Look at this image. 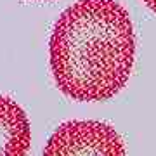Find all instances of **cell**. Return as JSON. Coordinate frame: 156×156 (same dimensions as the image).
I'll list each match as a JSON object with an SVG mask.
<instances>
[{
	"mask_svg": "<svg viewBox=\"0 0 156 156\" xmlns=\"http://www.w3.org/2000/svg\"><path fill=\"white\" fill-rule=\"evenodd\" d=\"M31 128L26 113L16 101L0 95V156H26Z\"/></svg>",
	"mask_w": 156,
	"mask_h": 156,
	"instance_id": "obj_3",
	"label": "cell"
},
{
	"mask_svg": "<svg viewBox=\"0 0 156 156\" xmlns=\"http://www.w3.org/2000/svg\"><path fill=\"white\" fill-rule=\"evenodd\" d=\"M142 2H144V4L149 7L153 12H156V0H142Z\"/></svg>",
	"mask_w": 156,
	"mask_h": 156,
	"instance_id": "obj_4",
	"label": "cell"
},
{
	"mask_svg": "<svg viewBox=\"0 0 156 156\" xmlns=\"http://www.w3.org/2000/svg\"><path fill=\"white\" fill-rule=\"evenodd\" d=\"M42 156H125V144L108 123L73 120L50 135Z\"/></svg>",
	"mask_w": 156,
	"mask_h": 156,
	"instance_id": "obj_2",
	"label": "cell"
},
{
	"mask_svg": "<svg viewBox=\"0 0 156 156\" xmlns=\"http://www.w3.org/2000/svg\"><path fill=\"white\" fill-rule=\"evenodd\" d=\"M135 37L116 0H78L57 19L50 37V69L62 94L82 102L108 101L128 82Z\"/></svg>",
	"mask_w": 156,
	"mask_h": 156,
	"instance_id": "obj_1",
	"label": "cell"
}]
</instances>
